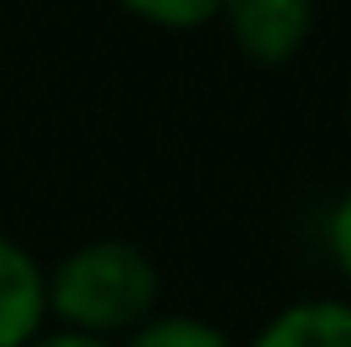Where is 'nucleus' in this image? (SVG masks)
<instances>
[{
    "mask_svg": "<svg viewBox=\"0 0 351 347\" xmlns=\"http://www.w3.org/2000/svg\"><path fill=\"white\" fill-rule=\"evenodd\" d=\"M26 347H117V342H102V337H87V332H66V327H46L36 342Z\"/></svg>",
    "mask_w": 351,
    "mask_h": 347,
    "instance_id": "8",
    "label": "nucleus"
},
{
    "mask_svg": "<svg viewBox=\"0 0 351 347\" xmlns=\"http://www.w3.org/2000/svg\"><path fill=\"white\" fill-rule=\"evenodd\" d=\"M245 347H351V296H300L260 322Z\"/></svg>",
    "mask_w": 351,
    "mask_h": 347,
    "instance_id": "4",
    "label": "nucleus"
},
{
    "mask_svg": "<svg viewBox=\"0 0 351 347\" xmlns=\"http://www.w3.org/2000/svg\"><path fill=\"white\" fill-rule=\"evenodd\" d=\"M46 327V266L16 235L0 230V347H26Z\"/></svg>",
    "mask_w": 351,
    "mask_h": 347,
    "instance_id": "3",
    "label": "nucleus"
},
{
    "mask_svg": "<svg viewBox=\"0 0 351 347\" xmlns=\"http://www.w3.org/2000/svg\"><path fill=\"white\" fill-rule=\"evenodd\" d=\"M219 21L255 67H285L316 31V0H224Z\"/></svg>",
    "mask_w": 351,
    "mask_h": 347,
    "instance_id": "2",
    "label": "nucleus"
},
{
    "mask_svg": "<svg viewBox=\"0 0 351 347\" xmlns=\"http://www.w3.org/2000/svg\"><path fill=\"white\" fill-rule=\"evenodd\" d=\"M346 117H351V92H346Z\"/></svg>",
    "mask_w": 351,
    "mask_h": 347,
    "instance_id": "9",
    "label": "nucleus"
},
{
    "mask_svg": "<svg viewBox=\"0 0 351 347\" xmlns=\"http://www.w3.org/2000/svg\"><path fill=\"white\" fill-rule=\"evenodd\" d=\"M117 5L153 31H199L209 21H219L224 0H117Z\"/></svg>",
    "mask_w": 351,
    "mask_h": 347,
    "instance_id": "6",
    "label": "nucleus"
},
{
    "mask_svg": "<svg viewBox=\"0 0 351 347\" xmlns=\"http://www.w3.org/2000/svg\"><path fill=\"white\" fill-rule=\"evenodd\" d=\"M326 260H331V271L351 291V184L336 194L331 214H326Z\"/></svg>",
    "mask_w": 351,
    "mask_h": 347,
    "instance_id": "7",
    "label": "nucleus"
},
{
    "mask_svg": "<svg viewBox=\"0 0 351 347\" xmlns=\"http://www.w3.org/2000/svg\"><path fill=\"white\" fill-rule=\"evenodd\" d=\"M158 296H163L158 260L143 245L123 240V235H97L87 245L66 250L46 271L51 327L87 332V337H102V342L138 332L158 312Z\"/></svg>",
    "mask_w": 351,
    "mask_h": 347,
    "instance_id": "1",
    "label": "nucleus"
},
{
    "mask_svg": "<svg viewBox=\"0 0 351 347\" xmlns=\"http://www.w3.org/2000/svg\"><path fill=\"white\" fill-rule=\"evenodd\" d=\"M123 347H245L234 342L219 322L193 312H153L138 332H128Z\"/></svg>",
    "mask_w": 351,
    "mask_h": 347,
    "instance_id": "5",
    "label": "nucleus"
}]
</instances>
